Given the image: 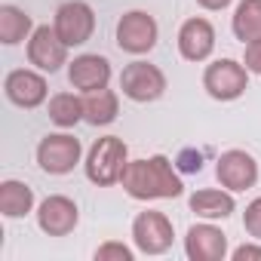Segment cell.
I'll list each match as a JSON object with an SVG mask.
<instances>
[{
    "label": "cell",
    "mask_w": 261,
    "mask_h": 261,
    "mask_svg": "<svg viewBox=\"0 0 261 261\" xmlns=\"http://www.w3.org/2000/svg\"><path fill=\"white\" fill-rule=\"evenodd\" d=\"M4 92H7V98H10L16 108L34 111V108H40V105L46 101L49 86H46L43 71L19 68V71H10V74H7V80H4Z\"/></svg>",
    "instance_id": "cell-11"
},
{
    "label": "cell",
    "mask_w": 261,
    "mask_h": 261,
    "mask_svg": "<svg viewBox=\"0 0 261 261\" xmlns=\"http://www.w3.org/2000/svg\"><path fill=\"white\" fill-rule=\"evenodd\" d=\"M120 89L129 101L148 105L166 92V74L151 62H129L120 74Z\"/></svg>",
    "instance_id": "cell-5"
},
{
    "label": "cell",
    "mask_w": 261,
    "mask_h": 261,
    "mask_svg": "<svg viewBox=\"0 0 261 261\" xmlns=\"http://www.w3.org/2000/svg\"><path fill=\"white\" fill-rule=\"evenodd\" d=\"M68 80L80 92H95L111 83V62L98 53H83L74 62H68Z\"/></svg>",
    "instance_id": "cell-15"
},
{
    "label": "cell",
    "mask_w": 261,
    "mask_h": 261,
    "mask_svg": "<svg viewBox=\"0 0 261 261\" xmlns=\"http://www.w3.org/2000/svg\"><path fill=\"white\" fill-rule=\"evenodd\" d=\"M185 255L191 261H224L227 258V237L221 227L203 221L191 224L185 233Z\"/></svg>",
    "instance_id": "cell-13"
},
{
    "label": "cell",
    "mask_w": 261,
    "mask_h": 261,
    "mask_svg": "<svg viewBox=\"0 0 261 261\" xmlns=\"http://www.w3.org/2000/svg\"><path fill=\"white\" fill-rule=\"evenodd\" d=\"M133 258H136V252L117 240H108L95 249V261H133Z\"/></svg>",
    "instance_id": "cell-22"
},
{
    "label": "cell",
    "mask_w": 261,
    "mask_h": 261,
    "mask_svg": "<svg viewBox=\"0 0 261 261\" xmlns=\"http://www.w3.org/2000/svg\"><path fill=\"white\" fill-rule=\"evenodd\" d=\"M175 166H178L181 172H200V169H203V154H200V151H191V148H185V151L178 154Z\"/></svg>",
    "instance_id": "cell-25"
},
{
    "label": "cell",
    "mask_w": 261,
    "mask_h": 261,
    "mask_svg": "<svg viewBox=\"0 0 261 261\" xmlns=\"http://www.w3.org/2000/svg\"><path fill=\"white\" fill-rule=\"evenodd\" d=\"M172 240H175V230H172V221L163 215V212H139L136 221H133V243L142 255H163L172 249Z\"/></svg>",
    "instance_id": "cell-7"
},
{
    "label": "cell",
    "mask_w": 261,
    "mask_h": 261,
    "mask_svg": "<svg viewBox=\"0 0 261 261\" xmlns=\"http://www.w3.org/2000/svg\"><path fill=\"white\" fill-rule=\"evenodd\" d=\"M243 65H246V71H249V74H258V77H261V40H252V43H246Z\"/></svg>",
    "instance_id": "cell-24"
},
{
    "label": "cell",
    "mask_w": 261,
    "mask_h": 261,
    "mask_svg": "<svg viewBox=\"0 0 261 261\" xmlns=\"http://www.w3.org/2000/svg\"><path fill=\"white\" fill-rule=\"evenodd\" d=\"M157 37H160V28H157V19L145 10H129L120 16L117 22V46L129 56H145L157 46Z\"/></svg>",
    "instance_id": "cell-3"
},
{
    "label": "cell",
    "mask_w": 261,
    "mask_h": 261,
    "mask_svg": "<svg viewBox=\"0 0 261 261\" xmlns=\"http://www.w3.org/2000/svg\"><path fill=\"white\" fill-rule=\"evenodd\" d=\"M215 49V28L209 19L194 16L178 28V53L185 62H206Z\"/></svg>",
    "instance_id": "cell-14"
},
{
    "label": "cell",
    "mask_w": 261,
    "mask_h": 261,
    "mask_svg": "<svg viewBox=\"0 0 261 261\" xmlns=\"http://www.w3.org/2000/svg\"><path fill=\"white\" fill-rule=\"evenodd\" d=\"M34 209V191L25 181L7 178L0 185V215L4 218H25Z\"/></svg>",
    "instance_id": "cell-18"
},
{
    "label": "cell",
    "mask_w": 261,
    "mask_h": 261,
    "mask_svg": "<svg viewBox=\"0 0 261 261\" xmlns=\"http://www.w3.org/2000/svg\"><path fill=\"white\" fill-rule=\"evenodd\" d=\"M243 227H246V233H249L252 240L261 243V197H255V200L246 206V212H243Z\"/></svg>",
    "instance_id": "cell-23"
},
{
    "label": "cell",
    "mask_w": 261,
    "mask_h": 261,
    "mask_svg": "<svg viewBox=\"0 0 261 261\" xmlns=\"http://www.w3.org/2000/svg\"><path fill=\"white\" fill-rule=\"evenodd\" d=\"M46 111H49V120L56 126L71 129V126H77L83 120V98L74 95V92H56L49 98V108Z\"/></svg>",
    "instance_id": "cell-21"
},
{
    "label": "cell",
    "mask_w": 261,
    "mask_h": 261,
    "mask_svg": "<svg viewBox=\"0 0 261 261\" xmlns=\"http://www.w3.org/2000/svg\"><path fill=\"white\" fill-rule=\"evenodd\" d=\"M56 31L68 46H83L95 31V13L86 0H68L56 10Z\"/></svg>",
    "instance_id": "cell-9"
},
{
    "label": "cell",
    "mask_w": 261,
    "mask_h": 261,
    "mask_svg": "<svg viewBox=\"0 0 261 261\" xmlns=\"http://www.w3.org/2000/svg\"><path fill=\"white\" fill-rule=\"evenodd\" d=\"M197 4H200L203 10H209V13H218V10H227L233 0H197Z\"/></svg>",
    "instance_id": "cell-27"
},
{
    "label": "cell",
    "mask_w": 261,
    "mask_h": 261,
    "mask_svg": "<svg viewBox=\"0 0 261 261\" xmlns=\"http://www.w3.org/2000/svg\"><path fill=\"white\" fill-rule=\"evenodd\" d=\"M203 89L215 101H233L249 89V71L237 59H218L203 71Z\"/></svg>",
    "instance_id": "cell-4"
},
{
    "label": "cell",
    "mask_w": 261,
    "mask_h": 261,
    "mask_svg": "<svg viewBox=\"0 0 261 261\" xmlns=\"http://www.w3.org/2000/svg\"><path fill=\"white\" fill-rule=\"evenodd\" d=\"M233 261H261V246L258 243H243L230 252Z\"/></svg>",
    "instance_id": "cell-26"
},
{
    "label": "cell",
    "mask_w": 261,
    "mask_h": 261,
    "mask_svg": "<svg viewBox=\"0 0 261 261\" xmlns=\"http://www.w3.org/2000/svg\"><path fill=\"white\" fill-rule=\"evenodd\" d=\"M34 34V22L25 10L13 7V4H4L0 7V43L4 46H16L22 40H28Z\"/></svg>",
    "instance_id": "cell-20"
},
{
    "label": "cell",
    "mask_w": 261,
    "mask_h": 261,
    "mask_svg": "<svg viewBox=\"0 0 261 261\" xmlns=\"http://www.w3.org/2000/svg\"><path fill=\"white\" fill-rule=\"evenodd\" d=\"M86 178L98 188H111L123 178L129 166V148L120 136H101L86 154Z\"/></svg>",
    "instance_id": "cell-2"
},
{
    "label": "cell",
    "mask_w": 261,
    "mask_h": 261,
    "mask_svg": "<svg viewBox=\"0 0 261 261\" xmlns=\"http://www.w3.org/2000/svg\"><path fill=\"white\" fill-rule=\"evenodd\" d=\"M120 185L133 200H175L185 194L181 175L163 154H154L148 160H129Z\"/></svg>",
    "instance_id": "cell-1"
},
{
    "label": "cell",
    "mask_w": 261,
    "mask_h": 261,
    "mask_svg": "<svg viewBox=\"0 0 261 261\" xmlns=\"http://www.w3.org/2000/svg\"><path fill=\"white\" fill-rule=\"evenodd\" d=\"M120 114V95L114 89H95V92H83V120L89 126H108L114 123Z\"/></svg>",
    "instance_id": "cell-17"
},
{
    "label": "cell",
    "mask_w": 261,
    "mask_h": 261,
    "mask_svg": "<svg viewBox=\"0 0 261 261\" xmlns=\"http://www.w3.org/2000/svg\"><path fill=\"white\" fill-rule=\"evenodd\" d=\"M230 31L237 40H243V46L261 40V0H240L230 16Z\"/></svg>",
    "instance_id": "cell-19"
},
{
    "label": "cell",
    "mask_w": 261,
    "mask_h": 261,
    "mask_svg": "<svg viewBox=\"0 0 261 261\" xmlns=\"http://www.w3.org/2000/svg\"><path fill=\"white\" fill-rule=\"evenodd\" d=\"M68 49L71 46L59 37L56 25H37L28 37V62L43 74L62 71V65H68Z\"/></svg>",
    "instance_id": "cell-8"
},
{
    "label": "cell",
    "mask_w": 261,
    "mask_h": 261,
    "mask_svg": "<svg viewBox=\"0 0 261 261\" xmlns=\"http://www.w3.org/2000/svg\"><path fill=\"white\" fill-rule=\"evenodd\" d=\"M80 157H83V148L68 133H49L37 145V163L49 175H68V172H74V166L80 163Z\"/></svg>",
    "instance_id": "cell-6"
},
{
    "label": "cell",
    "mask_w": 261,
    "mask_h": 261,
    "mask_svg": "<svg viewBox=\"0 0 261 261\" xmlns=\"http://www.w3.org/2000/svg\"><path fill=\"white\" fill-rule=\"evenodd\" d=\"M80 221V209L65 194H49L37 206V224L46 237H68Z\"/></svg>",
    "instance_id": "cell-12"
},
{
    "label": "cell",
    "mask_w": 261,
    "mask_h": 261,
    "mask_svg": "<svg viewBox=\"0 0 261 261\" xmlns=\"http://www.w3.org/2000/svg\"><path fill=\"white\" fill-rule=\"evenodd\" d=\"M188 206H191V212H197L206 221L227 218V215L237 212L233 191H227V188H203V191H194L191 200H188Z\"/></svg>",
    "instance_id": "cell-16"
},
{
    "label": "cell",
    "mask_w": 261,
    "mask_h": 261,
    "mask_svg": "<svg viewBox=\"0 0 261 261\" xmlns=\"http://www.w3.org/2000/svg\"><path fill=\"white\" fill-rule=\"evenodd\" d=\"M215 178L221 188L240 194V191H249L255 188L258 181V160L249 154V151H240V148H230L218 157L215 163Z\"/></svg>",
    "instance_id": "cell-10"
}]
</instances>
